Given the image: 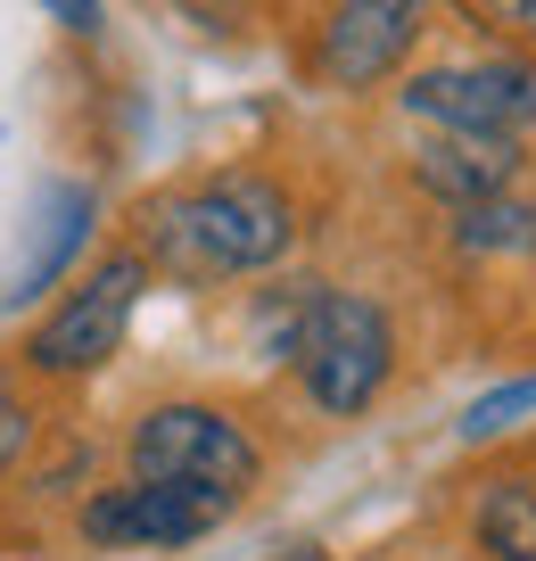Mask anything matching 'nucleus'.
Wrapping results in <instances>:
<instances>
[{
	"label": "nucleus",
	"instance_id": "obj_13",
	"mask_svg": "<svg viewBox=\"0 0 536 561\" xmlns=\"http://www.w3.org/2000/svg\"><path fill=\"white\" fill-rule=\"evenodd\" d=\"M479 34H503V42H520V50H536V0H454Z\"/></svg>",
	"mask_w": 536,
	"mask_h": 561
},
{
	"label": "nucleus",
	"instance_id": "obj_1",
	"mask_svg": "<svg viewBox=\"0 0 536 561\" xmlns=\"http://www.w3.org/2000/svg\"><path fill=\"white\" fill-rule=\"evenodd\" d=\"M289 240H297V198L273 174H256V165L198 174L182 191L149 198V215H140V256L182 280L264 273V264L289 256Z\"/></svg>",
	"mask_w": 536,
	"mask_h": 561
},
{
	"label": "nucleus",
	"instance_id": "obj_16",
	"mask_svg": "<svg viewBox=\"0 0 536 561\" xmlns=\"http://www.w3.org/2000/svg\"><path fill=\"white\" fill-rule=\"evenodd\" d=\"M191 9H224V0H191Z\"/></svg>",
	"mask_w": 536,
	"mask_h": 561
},
{
	"label": "nucleus",
	"instance_id": "obj_12",
	"mask_svg": "<svg viewBox=\"0 0 536 561\" xmlns=\"http://www.w3.org/2000/svg\"><path fill=\"white\" fill-rule=\"evenodd\" d=\"M520 413H536V380H503V388H487V397L463 413V438H495V430H512Z\"/></svg>",
	"mask_w": 536,
	"mask_h": 561
},
{
	"label": "nucleus",
	"instance_id": "obj_17",
	"mask_svg": "<svg viewBox=\"0 0 536 561\" xmlns=\"http://www.w3.org/2000/svg\"><path fill=\"white\" fill-rule=\"evenodd\" d=\"M289 561H322V553H289Z\"/></svg>",
	"mask_w": 536,
	"mask_h": 561
},
{
	"label": "nucleus",
	"instance_id": "obj_3",
	"mask_svg": "<svg viewBox=\"0 0 536 561\" xmlns=\"http://www.w3.org/2000/svg\"><path fill=\"white\" fill-rule=\"evenodd\" d=\"M124 462H133V479H166V488H207L224 495V504H240L248 488H256L264 455L256 438H248L240 421L224 413V404H149V413L133 421V438H124Z\"/></svg>",
	"mask_w": 536,
	"mask_h": 561
},
{
	"label": "nucleus",
	"instance_id": "obj_2",
	"mask_svg": "<svg viewBox=\"0 0 536 561\" xmlns=\"http://www.w3.org/2000/svg\"><path fill=\"white\" fill-rule=\"evenodd\" d=\"M281 355L297 364V380H306V397L322 404V413H364V404L388 388V371H397V331H388L380 298L306 280Z\"/></svg>",
	"mask_w": 536,
	"mask_h": 561
},
{
	"label": "nucleus",
	"instance_id": "obj_9",
	"mask_svg": "<svg viewBox=\"0 0 536 561\" xmlns=\"http://www.w3.org/2000/svg\"><path fill=\"white\" fill-rule=\"evenodd\" d=\"M91 215H100V198H91L83 182H58V191H50V207H42L34 248L18 256V273H9V289H0V306H25V298H42V289H50V280L75 264V248L91 240Z\"/></svg>",
	"mask_w": 536,
	"mask_h": 561
},
{
	"label": "nucleus",
	"instance_id": "obj_7",
	"mask_svg": "<svg viewBox=\"0 0 536 561\" xmlns=\"http://www.w3.org/2000/svg\"><path fill=\"white\" fill-rule=\"evenodd\" d=\"M224 495L207 488H166V479H124V488H100L83 504V537L91 545H191L224 520Z\"/></svg>",
	"mask_w": 536,
	"mask_h": 561
},
{
	"label": "nucleus",
	"instance_id": "obj_10",
	"mask_svg": "<svg viewBox=\"0 0 536 561\" xmlns=\"http://www.w3.org/2000/svg\"><path fill=\"white\" fill-rule=\"evenodd\" d=\"M470 545L487 561H536V488L528 479H487L470 504Z\"/></svg>",
	"mask_w": 536,
	"mask_h": 561
},
{
	"label": "nucleus",
	"instance_id": "obj_8",
	"mask_svg": "<svg viewBox=\"0 0 536 561\" xmlns=\"http://www.w3.org/2000/svg\"><path fill=\"white\" fill-rule=\"evenodd\" d=\"M520 174H528V149L512 133H446V124H430V140L413 149V182L437 207H479L495 191H520Z\"/></svg>",
	"mask_w": 536,
	"mask_h": 561
},
{
	"label": "nucleus",
	"instance_id": "obj_6",
	"mask_svg": "<svg viewBox=\"0 0 536 561\" xmlns=\"http://www.w3.org/2000/svg\"><path fill=\"white\" fill-rule=\"evenodd\" d=\"M437 0H330L313 25V75L330 91H372L413 58Z\"/></svg>",
	"mask_w": 536,
	"mask_h": 561
},
{
	"label": "nucleus",
	"instance_id": "obj_4",
	"mask_svg": "<svg viewBox=\"0 0 536 561\" xmlns=\"http://www.w3.org/2000/svg\"><path fill=\"white\" fill-rule=\"evenodd\" d=\"M140 289H149V256H140V248H116L100 273H83L67 298L34 322L25 371H42V380H83V371H100L107 355L124 347V322H133Z\"/></svg>",
	"mask_w": 536,
	"mask_h": 561
},
{
	"label": "nucleus",
	"instance_id": "obj_14",
	"mask_svg": "<svg viewBox=\"0 0 536 561\" xmlns=\"http://www.w3.org/2000/svg\"><path fill=\"white\" fill-rule=\"evenodd\" d=\"M25 446H34V404H25L9 380H0V471H18Z\"/></svg>",
	"mask_w": 536,
	"mask_h": 561
},
{
	"label": "nucleus",
	"instance_id": "obj_15",
	"mask_svg": "<svg viewBox=\"0 0 536 561\" xmlns=\"http://www.w3.org/2000/svg\"><path fill=\"white\" fill-rule=\"evenodd\" d=\"M42 9H50L67 34H100V0H42Z\"/></svg>",
	"mask_w": 536,
	"mask_h": 561
},
{
	"label": "nucleus",
	"instance_id": "obj_5",
	"mask_svg": "<svg viewBox=\"0 0 536 561\" xmlns=\"http://www.w3.org/2000/svg\"><path fill=\"white\" fill-rule=\"evenodd\" d=\"M404 107L421 124L446 133H528L536 124V67L520 50H487V58H437L404 83Z\"/></svg>",
	"mask_w": 536,
	"mask_h": 561
},
{
	"label": "nucleus",
	"instance_id": "obj_11",
	"mask_svg": "<svg viewBox=\"0 0 536 561\" xmlns=\"http://www.w3.org/2000/svg\"><path fill=\"white\" fill-rule=\"evenodd\" d=\"M454 240L479 248V256H520V248H536V198L495 191L479 207H454Z\"/></svg>",
	"mask_w": 536,
	"mask_h": 561
}]
</instances>
